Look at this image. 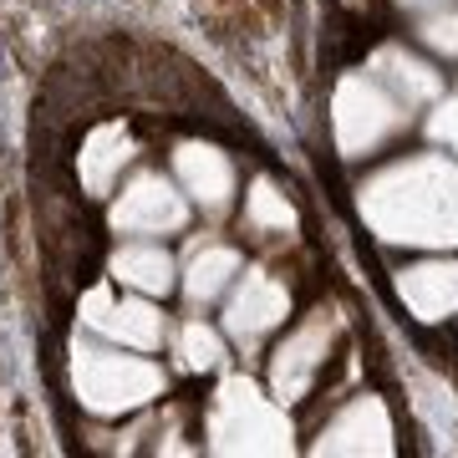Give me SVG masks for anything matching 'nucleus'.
I'll list each match as a JSON object with an SVG mask.
<instances>
[{
	"mask_svg": "<svg viewBox=\"0 0 458 458\" xmlns=\"http://www.w3.org/2000/svg\"><path fill=\"white\" fill-rule=\"evenodd\" d=\"M132 164V138L123 123H102L98 132H87V143H82V158H77V174H82V189L92 199L102 194H113V183L117 174Z\"/></svg>",
	"mask_w": 458,
	"mask_h": 458,
	"instance_id": "13",
	"label": "nucleus"
},
{
	"mask_svg": "<svg viewBox=\"0 0 458 458\" xmlns=\"http://www.w3.org/2000/svg\"><path fill=\"white\" fill-rule=\"evenodd\" d=\"M168 377L153 357H123V346H92L82 342L72 352V393L87 412L98 418H123V412L148 408L153 397H164Z\"/></svg>",
	"mask_w": 458,
	"mask_h": 458,
	"instance_id": "2",
	"label": "nucleus"
},
{
	"mask_svg": "<svg viewBox=\"0 0 458 458\" xmlns=\"http://www.w3.org/2000/svg\"><path fill=\"white\" fill-rule=\"evenodd\" d=\"M240 270H245L240 250L204 245V250H194V260L183 265V295H189L194 306H209V301H219V295L234 285V276H240Z\"/></svg>",
	"mask_w": 458,
	"mask_h": 458,
	"instance_id": "15",
	"label": "nucleus"
},
{
	"mask_svg": "<svg viewBox=\"0 0 458 458\" xmlns=\"http://www.w3.org/2000/svg\"><path fill=\"white\" fill-rule=\"evenodd\" d=\"M418 41H423L438 62H458V5L423 11V21H418Z\"/></svg>",
	"mask_w": 458,
	"mask_h": 458,
	"instance_id": "18",
	"label": "nucleus"
},
{
	"mask_svg": "<svg viewBox=\"0 0 458 458\" xmlns=\"http://www.w3.org/2000/svg\"><path fill=\"white\" fill-rule=\"evenodd\" d=\"M245 229L255 240H291L295 234V204L270 179H255L245 194Z\"/></svg>",
	"mask_w": 458,
	"mask_h": 458,
	"instance_id": "16",
	"label": "nucleus"
},
{
	"mask_svg": "<svg viewBox=\"0 0 458 458\" xmlns=\"http://www.w3.org/2000/svg\"><path fill=\"white\" fill-rule=\"evenodd\" d=\"M77 316H82V327L102 331V336L117 342L123 352H158V346H164V311L138 291L123 295V301H113V291L98 285V291L82 295Z\"/></svg>",
	"mask_w": 458,
	"mask_h": 458,
	"instance_id": "6",
	"label": "nucleus"
},
{
	"mask_svg": "<svg viewBox=\"0 0 458 458\" xmlns=\"http://www.w3.org/2000/svg\"><path fill=\"white\" fill-rule=\"evenodd\" d=\"M113 280H123L138 295H168L174 280H179V265H174V255L164 245L138 240V245H123L113 255Z\"/></svg>",
	"mask_w": 458,
	"mask_h": 458,
	"instance_id": "14",
	"label": "nucleus"
},
{
	"mask_svg": "<svg viewBox=\"0 0 458 458\" xmlns=\"http://www.w3.org/2000/svg\"><path fill=\"white\" fill-rule=\"evenodd\" d=\"M179 357L189 372H214L219 361H225V336L214 327H204V321H189V327L179 331Z\"/></svg>",
	"mask_w": 458,
	"mask_h": 458,
	"instance_id": "17",
	"label": "nucleus"
},
{
	"mask_svg": "<svg viewBox=\"0 0 458 458\" xmlns=\"http://www.w3.org/2000/svg\"><path fill=\"white\" fill-rule=\"evenodd\" d=\"M189 225V194H179L164 174H138L113 204L117 234H179Z\"/></svg>",
	"mask_w": 458,
	"mask_h": 458,
	"instance_id": "7",
	"label": "nucleus"
},
{
	"mask_svg": "<svg viewBox=\"0 0 458 458\" xmlns=\"http://www.w3.org/2000/svg\"><path fill=\"white\" fill-rule=\"evenodd\" d=\"M214 454H291L295 428L276 397H265L250 377H225L209 408Z\"/></svg>",
	"mask_w": 458,
	"mask_h": 458,
	"instance_id": "4",
	"label": "nucleus"
},
{
	"mask_svg": "<svg viewBox=\"0 0 458 458\" xmlns=\"http://www.w3.org/2000/svg\"><path fill=\"white\" fill-rule=\"evenodd\" d=\"M174 179L204 214H225L234 199V164L214 143H179L174 153Z\"/></svg>",
	"mask_w": 458,
	"mask_h": 458,
	"instance_id": "11",
	"label": "nucleus"
},
{
	"mask_svg": "<svg viewBox=\"0 0 458 458\" xmlns=\"http://www.w3.org/2000/svg\"><path fill=\"white\" fill-rule=\"evenodd\" d=\"M433 138H438V143H448L458 153V98L438 102V113H433Z\"/></svg>",
	"mask_w": 458,
	"mask_h": 458,
	"instance_id": "19",
	"label": "nucleus"
},
{
	"mask_svg": "<svg viewBox=\"0 0 458 458\" xmlns=\"http://www.w3.org/2000/svg\"><path fill=\"white\" fill-rule=\"evenodd\" d=\"M336 336H342V316L331 311V306H316V311L276 346V357H270V397H276L280 408L311 397V387L321 382V372H327V361H331Z\"/></svg>",
	"mask_w": 458,
	"mask_h": 458,
	"instance_id": "5",
	"label": "nucleus"
},
{
	"mask_svg": "<svg viewBox=\"0 0 458 458\" xmlns=\"http://www.w3.org/2000/svg\"><path fill=\"white\" fill-rule=\"evenodd\" d=\"M403 11H438V5H458V0H397Z\"/></svg>",
	"mask_w": 458,
	"mask_h": 458,
	"instance_id": "20",
	"label": "nucleus"
},
{
	"mask_svg": "<svg viewBox=\"0 0 458 458\" xmlns=\"http://www.w3.org/2000/svg\"><path fill=\"white\" fill-rule=\"evenodd\" d=\"M412 123V107L372 72H346L331 98V138L342 158H372Z\"/></svg>",
	"mask_w": 458,
	"mask_h": 458,
	"instance_id": "3",
	"label": "nucleus"
},
{
	"mask_svg": "<svg viewBox=\"0 0 458 458\" xmlns=\"http://www.w3.org/2000/svg\"><path fill=\"white\" fill-rule=\"evenodd\" d=\"M393 285H397V301L408 306V316L423 321V327L458 316V260H448V250L403 265L393 276Z\"/></svg>",
	"mask_w": 458,
	"mask_h": 458,
	"instance_id": "10",
	"label": "nucleus"
},
{
	"mask_svg": "<svg viewBox=\"0 0 458 458\" xmlns=\"http://www.w3.org/2000/svg\"><path fill=\"white\" fill-rule=\"evenodd\" d=\"M285 316H291V291L270 270H245L225 306V331L240 346H260Z\"/></svg>",
	"mask_w": 458,
	"mask_h": 458,
	"instance_id": "8",
	"label": "nucleus"
},
{
	"mask_svg": "<svg viewBox=\"0 0 458 458\" xmlns=\"http://www.w3.org/2000/svg\"><path fill=\"white\" fill-rule=\"evenodd\" d=\"M316 454H393V412L377 393H357L316 433Z\"/></svg>",
	"mask_w": 458,
	"mask_h": 458,
	"instance_id": "9",
	"label": "nucleus"
},
{
	"mask_svg": "<svg viewBox=\"0 0 458 458\" xmlns=\"http://www.w3.org/2000/svg\"><path fill=\"white\" fill-rule=\"evenodd\" d=\"M357 209L382 245L458 250V158L408 153L382 164L361 179Z\"/></svg>",
	"mask_w": 458,
	"mask_h": 458,
	"instance_id": "1",
	"label": "nucleus"
},
{
	"mask_svg": "<svg viewBox=\"0 0 458 458\" xmlns=\"http://www.w3.org/2000/svg\"><path fill=\"white\" fill-rule=\"evenodd\" d=\"M367 72H372V77H382L397 98L408 102L412 113H418V107H428V102H438L443 87H448L438 66L423 62V56H412L408 47H382L372 56V66H367Z\"/></svg>",
	"mask_w": 458,
	"mask_h": 458,
	"instance_id": "12",
	"label": "nucleus"
}]
</instances>
